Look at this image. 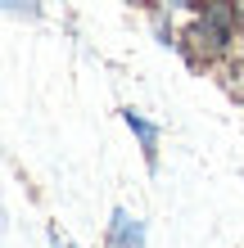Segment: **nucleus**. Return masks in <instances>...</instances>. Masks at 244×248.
Wrapping results in <instances>:
<instances>
[{
  "label": "nucleus",
  "mask_w": 244,
  "mask_h": 248,
  "mask_svg": "<svg viewBox=\"0 0 244 248\" xmlns=\"http://www.w3.org/2000/svg\"><path fill=\"white\" fill-rule=\"evenodd\" d=\"M244 32V0H199L181 23V46L177 54L195 72H217L235 59Z\"/></svg>",
  "instance_id": "nucleus-1"
},
{
  "label": "nucleus",
  "mask_w": 244,
  "mask_h": 248,
  "mask_svg": "<svg viewBox=\"0 0 244 248\" xmlns=\"http://www.w3.org/2000/svg\"><path fill=\"white\" fill-rule=\"evenodd\" d=\"M104 248H149V226L145 217H136L131 208H109L104 221Z\"/></svg>",
  "instance_id": "nucleus-2"
},
{
  "label": "nucleus",
  "mask_w": 244,
  "mask_h": 248,
  "mask_svg": "<svg viewBox=\"0 0 244 248\" xmlns=\"http://www.w3.org/2000/svg\"><path fill=\"white\" fill-rule=\"evenodd\" d=\"M122 126L131 131V140H136V149H140V158H145V167H149V171H159V154H163V126L154 122L149 113H140V108H131V104L122 108Z\"/></svg>",
  "instance_id": "nucleus-3"
},
{
  "label": "nucleus",
  "mask_w": 244,
  "mask_h": 248,
  "mask_svg": "<svg viewBox=\"0 0 244 248\" xmlns=\"http://www.w3.org/2000/svg\"><path fill=\"white\" fill-rule=\"evenodd\" d=\"M212 77H217V86L235 99V104H244V32H240V50H235V59L226 63V68H217Z\"/></svg>",
  "instance_id": "nucleus-4"
},
{
  "label": "nucleus",
  "mask_w": 244,
  "mask_h": 248,
  "mask_svg": "<svg viewBox=\"0 0 244 248\" xmlns=\"http://www.w3.org/2000/svg\"><path fill=\"white\" fill-rule=\"evenodd\" d=\"M149 27H154V36H159L163 50H177L181 46V27L172 23V9H149Z\"/></svg>",
  "instance_id": "nucleus-5"
},
{
  "label": "nucleus",
  "mask_w": 244,
  "mask_h": 248,
  "mask_svg": "<svg viewBox=\"0 0 244 248\" xmlns=\"http://www.w3.org/2000/svg\"><path fill=\"white\" fill-rule=\"evenodd\" d=\"M5 14L18 18V23H36L46 14V0H5Z\"/></svg>",
  "instance_id": "nucleus-6"
},
{
  "label": "nucleus",
  "mask_w": 244,
  "mask_h": 248,
  "mask_svg": "<svg viewBox=\"0 0 244 248\" xmlns=\"http://www.w3.org/2000/svg\"><path fill=\"white\" fill-rule=\"evenodd\" d=\"M46 239H50V248H77V244H73V235H68L59 221H50V226H46Z\"/></svg>",
  "instance_id": "nucleus-7"
},
{
  "label": "nucleus",
  "mask_w": 244,
  "mask_h": 248,
  "mask_svg": "<svg viewBox=\"0 0 244 248\" xmlns=\"http://www.w3.org/2000/svg\"><path fill=\"white\" fill-rule=\"evenodd\" d=\"M149 5H154V9H172V14H190L199 0H149Z\"/></svg>",
  "instance_id": "nucleus-8"
}]
</instances>
